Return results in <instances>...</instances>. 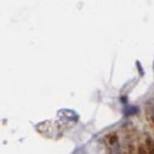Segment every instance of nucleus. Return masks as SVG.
<instances>
[{
  "label": "nucleus",
  "instance_id": "1",
  "mask_svg": "<svg viewBox=\"0 0 154 154\" xmlns=\"http://www.w3.org/2000/svg\"><path fill=\"white\" fill-rule=\"evenodd\" d=\"M146 145H147V149L149 151V153L154 154V142H153V140L148 138L146 140Z\"/></svg>",
  "mask_w": 154,
  "mask_h": 154
},
{
  "label": "nucleus",
  "instance_id": "2",
  "mask_svg": "<svg viewBox=\"0 0 154 154\" xmlns=\"http://www.w3.org/2000/svg\"><path fill=\"white\" fill-rule=\"evenodd\" d=\"M138 152H139V154H151L149 151L147 149V147H145L144 145H140V146H139Z\"/></svg>",
  "mask_w": 154,
  "mask_h": 154
},
{
  "label": "nucleus",
  "instance_id": "3",
  "mask_svg": "<svg viewBox=\"0 0 154 154\" xmlns=\"http://www.w3.org/2000/svg\"><path fill=\"white\" fill-rule=\"evenodd\" d=\"M116 140H117V136H116V134H111V135L108 136V141L110 142V144H114Z\"/></svg>",
  "mask_w": 154,
  "mask_h": 154
}]
</instances>
